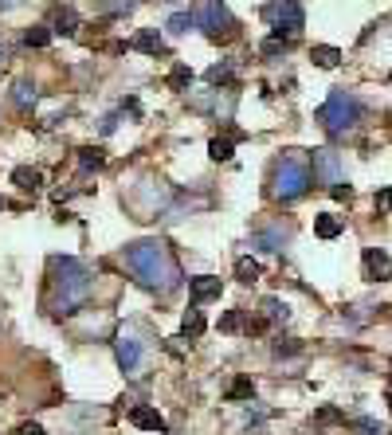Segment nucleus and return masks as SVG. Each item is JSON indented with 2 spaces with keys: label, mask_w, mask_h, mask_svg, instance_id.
Wrapping results in <instances>:
<instances>
[{
  "label": "nucleus",
  "mask_w": 392,
  "mask_h": 435,
  "mask_svg": "<svg viewBox=\"0 0 392 435\" xmlns=\"http://www.w3.org/2000/svg\"><path fill=\"white\" fill-rule=\"evenodd\" d=\"M51 32H59V36H75V32H79V12H75V8H59Z\"/></svg>",
  "instance_id": "f3484780"
},
{
  "label": "nucleus",
  "mask_w": 392,
  "mask_h": 435,
  "mask_svg": "<svg viewBox=\"0 0 392 435\" xmlns=\"http://www.w3.org/2000/svg\"><path fill=\"white\" fill-rule=\"evenodd\" d=\"M130 420H134V427H141V432H169V423H165V416H161L157 408H149V404H137L134 412H130Z\"/></svg>",
  "instance_id": "9d476101"
},
{
  "label": "nucleus",
  "mask_w": 392,
  "mask_h": 435,
  "mask_svg": "<svg viewBox=\"0 0 392 435\" xmlns=\"http://www.w3.org/2000/svg\"><path fill=\"white\" fill-rule=\"evenodd\" d=\"M36 98H39V86L36 83H32V79H20V83H16L12 86V102H16V106H32V102H36Z\"/></svg>",
  "instance_id": "a211bd4d"
},
{
  "label": "nucleus",
  "mask_w": 392,
  "mask_h": 435,
  "mask_svg": "<svg viewBox=\"0 0 392 435\" xmlns=\"http://www.w3.org/2000/svg\"><path fill=\"white\" fill-rule=\"evenodd\" d=\"M204 79L212 83V90H220V86H224V90H232V86H235V71H232V63H212Z\"/></svg>",
  "instance_id": "4468645a"
},
{
  "label": "nucleus",
  "mask_w": 392,
  "mask_h": 435,
  "mask_svg": "<svg viewBox=\"0 0 392 435\" xmlns=\"http://www.w3.org/2000/svg\"><path fill=\"white\" fill-rule=\"evenodd\" d=\"M361 263H365V278L369 282H384V278H392V259H389L384 247H365Z\"/></svg>",
  "instance_id": "6e6552de"
},
{
  "label": "nucleus",
  "mask_w": 392,
  "mask_h": 435,
  "mask_svg": "<svg viewBox=\"0 0 392 435\" xmlns=\"http://www.w3.org/2000/svg\"><path fill=\"white\" fill-rule=\"evenodd\" d=\"M291 240V231L286 228H267V231H255V247L259 251H279L282 243Z\"/></svg>",
  "instance_id": "2eb2a0df"
},
{
  "label": "nucleus",
  "mask_w": 392,
  "mask_h": 435,
  "mask_svg": "<svg viewBox=\"0 0 392 435\" xmlns=\"http://www.w3.org/2000/svg\"><path fill=\"white\" fill-rule=\"evenodd\" d=\"M357 427H361L365 435H384V427H380L377 420H357Z\"/></svg>",
  "instance_id": "473e14b6"
},
{
  "label": "nucleus",
  "mask_w": 392,
  "mask_h": 435,
  "mask_svg": "<svg viewBox=\"0 0 392 435\" xmlns=\"http://www.w3.org/2000/svg\"><path fill=\"white\" fill-rule=\"evenodd\" d=\"M282 51H286V44H282V39H267V44L259 48V55H263V59H279Z\"/></svg>",
  "instance_id": "2f4dec72"
},
{
  "label": "nucleus",
  "mask_w": 392,
  "mask_h": 435,
  "mask_svg": "<svg viewBox=\"0 0 392 435\" xmlns=\"http://www.w3.org/2000/svg\"><path fill=\"white\" fill-rule=\"evenodd\" d=\"M20 435H48V432H43L39 423H24V427H20Z\"/></svg>",
  "instance_id": "e433bc0d"
},
{
  "label": "nucleus",
  "mask_w": 392,
  "mask_h": 435,
  "mask_svg": "<svg viewBox=\"0 0 392 435\" xmlns=\"http://www.w3.org/2000/svg\"><path fill=\"white\" fill-rule=\"evenodd\" d=\"M259 275H263V267L255 263V259H239V263H235V278H239V282H247V287H251V282H259Z\"/></svg>",
  "instance_id": "5701e85b"
},
{
  "label": "nucleus",
  "mask_w": 392,
  "mask_h": 435,
  "mask_svg": "<svg viewBox=\"0 0 392 435\" xmlns=\"http://www.w3.org/2000/svg\"><path fill=\"white\" fill-rule=\"evenodd\" d=\"M118 122H122V114H106V118H102V133H114Z\"/></svg>",
  "instance_id": "c9c22d12"
},
{
  "label": "nucleus",
  "mask_w": 392,
  "mask_h": 435,
  "mask_svg": "<svg viewBox=\"0 0 392 435\" xmlns=\"http://www.w3.org/2000/svg\"><path fill=\"white\" fill-rule=\"evenodd\" d=\"M130 48H134V51H146V55H169L165 39L157 36V28H141V32L130 39Z\"/></svg>",
  "instance_id": "f8f14e48"
},
{
  "label": "nucleus",
  "mask_w": 392,
  "mask_h": 435,
  "mask_svg": "<svg viewBox=\"0 0 392 435\" xmlns=\"http://www.w3.org/2000/svg\"><path fill=\"white\" fill-rule=\"evenodd\" d=\"M188 28H196L193 12H173V16H169V32H173V36H184Z\"/></svg>",
  "instance_id": "cd10ccee"
},
{
  "label": "nucleus",
  "mask_w": 392,
  "mask_h": 435,
  "mask_svg": "<svg viewBox=\"0 0 392 435\" xmlns=\"http://www.w3.org/2000/svg\"><path fill=\"white\" fill-rule=\"evenodd\" d=\"M79 165H83V169H102V165H106V153H102L98 145H86V149H79Z\"/></svg>",
  "instance_id": "393cba45"
},
{
  "label": "nucleus",
  "mask_w": 392,
  "mask_h": 435,
  "mask_svg": "<svg viewBox=\"0 0 392 435\" xmlns=\"http://www.w3.org/2000/svg\"><path fill=\"white\" fill-rule=\"evenodd\" d=\"M314 231H318L322 240H337L345 231V216H330V212H326V216L314 220Z\"/></svg>",
  "instance_id": "dca6fc26"
},
{
  "label": "nucleus",
  "mask_w": 392,
  "mask_h": 435,
  "mask_svg": "<svg viewBox=\"0 0 392 435\" xmlns=\"http://www.w3.org/2000/svg\"><path fill=\"white\" fill-rule=\"evenodd\" d=\"M220 290L224 282L220 278H212V275H200V278H188V294H193V302H212V298H220Z\"/></svg>",
  "instance_id": "9b49d317"
},
{
  "label": "nucleus",
  "mask_w": 392,
  "mask_h": 435,
  "mask_svg": "<svg viewBox=\"0 0 392 435\" xmlns=\"http://www.w3.org/2000/svg\"><path fill=\"white\" fill-rule=\"evenodd\" d=\"M126 267L134 271V278L153 294H173L181 287V267L173 259L169 243L161 240H134L126 243Z\"/></svg>",
  "instance_id": "f257e3e1"
},
{
  "label": "nucleus",
  "mask_w": 392,
  "mask_h": 435,
  "mask_svg": "<svg viewBox=\"0 0 392 435\" xmlns=\"http://www.w3.org/2000/svg\"><path fill=\"white\" fill-rule=\"evenodd\" d=\"M220 329H224V334H235V329H244V310H228V314L220 318Z\"/></svg>",
  "instance_id": "7c9ffc66"
},
{
  "label": "nucleus",
  "mask_w": 392,
  "mask_h": 435,
  "mask_svg": "<svg viewBox=\"0 0 392 435\" xmlns=\"http://www.w3.org/2000/svg\"><path fill=\"white\" fill-rule=\"evenodd\" d=\"M169 86H173V90H184V95H188V86H193V67L177 63V67L169 71Z\"/></svg>",
  "instance_id": "b1692460"
},
{
  "label": "nucleus",
  "mask_w": 392,
  "mask_h": 435,
  "mask_svg": "<svg viewBox=\"0 0 392 435\" xmlns=\"http://www.w3.org/2000/svg\"><path fill=\"white\" fill-rule=\"evenodd\" d=\"M193 20H196V28H200L208 39H224V36H232L235 32V16L228 12L224 0H200L196 12H193Z\"/></svg>",
  "instance_id": "423d86ee"
},
{
  "label": "nucleus",
  "mask_w": 392,
  "mask_h": 435,
  "mask_svg": "<svg viewBox=\"0 0 392 435\" xmlns=\"http://www.w3.org/2000/svg\"><path fill=\"white\" fill-rule=\"evenodd\" d=\"M271 353H275V357H294V353H302V345H298L294 338H279L275 345H271Z\"/></svg>",
  "instance_id": "c756f323"
},
{
  "label": "nucleus",
  "mask_w": 392,
  "mask_h": 435,
  "mask_svg": "<svg viewBox=\"0 0 392 435\" xmlns=\"http://www.w3.org/2000/svg\"><path fill=\"white\" fill-rule=\"evenodd\" d=\"M263 318H267V322H286V318H291V310H286L279 298H263Z\"/></svg>",
  "instance_id": "bb28decb"
},
{
  "label": "nucleus",
  "mask_w": 392,
  "mask_h": 435,
  "mask_svg": "<svg viewBox=\"0 0 392 435\" xmlns=\"http://www.w3.org/2000/svg\"><path fill=\"white\" fill-rule=\"evenodd\" d=\"M330 196H333V200H349V196H353V188H349V184H333V188H330Z\"/></svg>",
  "instance_id": "72a5a7b5"
},
{
  "label": "nucleus",
  "mask_w": 392,
  "mask_h": 435,
  "mask_svg": "<svg viewBox=\"0 0 392 435\" xmlns=\"http://www.w3.org/2000/svg\"><path fill=\"white\" fill-rule=\"evenodd\" d=\"M0 63H4V48H0Z\"/></svg>",
  "instance_id": "58836bf2"
},
{
  "label": "nucleus",
  "mask_w": 392,
  "mask_h": 435,
  "mask_svg": "<svg viewBox=\"0 0 392 435\" xmlns=\"http://www.w3.org/2000/svg\"><path fill=\"white\" fill-rule=\"evenodd\" d=\"M389 408H392V396H389Z\"/></svg>",
  "instance_id": "a19ab883"
},
{
  "label": "nucleus",
  "mask_w": 392,
  "mask_h": 435,
  "mask_svg": "<svg viewBox=\"0 0 392 435\" xmlns=\"http://www.w3.org/2000/svg\"><path fill=\"white\" fill-rule=\"evenodd\" d=\"M318 122L326 126V133L342 137V133H349L357 122H361V102H357L349 90H333V95L318 106Z\"/></svg>",
  "instance_id": "20e7f679"
},
{
  "label": "nucleus",
  "mask_w": 392,
  "mask_h": 435,
  "mask_svg": "<svg viewBox=\"0 0 392 435\" xmlns=\"http://www.w3.org/2000/svg\"><path fill=\"white\" fill-rule=\"evenodd\" d=\"M310 59L318 63V67H326V71H330V67H337V63H342V51L330 48V44H318V48L310 51Z\"/></svg>",
  "instance_id": "412c9836"
},
{
  "label": "nucleus",
  "mask_w": 392,
  "mask_h": 435,
  "mask_svg": "<svg viewBox=\"0 0 392 435\" xmlns=\"http://www.w3.org/2000/svg\"><path fill=\"white\" fill-rule=\"evenodd\" d=\"M232 149H235V137H232V133H224V137H212V142H208L212 161H228V157H232Z\"/></svg>",
  "instance_id": "4be33fe9"
},
{
  "label": "nucleus",
  "mask_w": 392,
  "mask_h": 435,
  "mask_svg": "<svg viewBox=\"0 0 392 435\" xmlns=\"http://www.w3.org/2000/svg\"><path fill=\"white\" fill-rule=\"evenodd\" d=\"M12 184L16 188H24V193H36L39 184H43V173L32 169V165H16L12 169Z\"/></svg>",
  "instance_id": "ddd939ff"
},
{
  "label": "nucleus",
  "mask_w": 392,
  "mask_h": 435,
  "mask_svg": "<svg viewBox=\"0 0 392 435\" xmlns=\"http://www.w3.org/2000/svg\"><path fill=\"white\" fill-rule=\"evenodd\" d=\"M377 204H380V208H384V212L392 216V188H380V193H377Z\"/></svg>",
  "instance_id": "f704fd0d"
},
{
  "label": "nucleus",
  "mask_w": 392,
  "mask_h": 435,
  "mask_svg": "<svg viewBox=\"0 0 392 435\" xmlns=\"http://www.w3.org/2000/svg\"><path fill=\"white\" fill-rule=\"evenodd\" d=\"M141 0H95V8L98 12H106V16H126V12H134Z\"/></svg>",
  "instance_id": "aec40b11"
},
{
  "label": "nucleus",
  "mask_w": 392,
  "mask_h": 435,
  "mask_svg": "<svg viewBox=\"0 0 392 435\" xmlns=\"http://www.w3.org/2000/svg\"><path fill=\"white\" fill-rule=\"evenodd\" d=\"M251 396H255V385H251L247 376H239V380L228 388V400H251Z\"/></svg>",
  "instance_id": "c85d7f7f"
},
{
  "label": "nucleus",
  "mask_w": 392,
  "mask_h": 435,
  "mask_svg": "<svg viewBox=\"0 0 392 435\" xmlns=\"http://www.w3.org/2000/svg\"><path fill=\"white\" fill-rule=\"evenodd\" d=\"M318 420H342V412H337V408H322Z\"/></svg>",
  "instance_id": "4c0bfd02"
},
{
  "label": "nucleus",
  "mask_w": 392,
  "mask_h": 435,
  "mask_svg": "<svg viewBox=\"0 0 392 435\" xmlns=\"http://www.w3.org/2000/svg\"><path fill=\"white\" fill-rule=\"evenodd\" d=\"M204 329H208V322H204L200 310H188V314L181 318V334H184V338H200Z\"/></svg>",
  "instance_id": "6ab92c4d"
},
{
  "label": "nucleus",
  "mask_w": 392,
  "mask_h": 435,
  "mask_svg": "<svg viewBox=\"0 0 392 435\" xmlns=\"http://www.w3.org/2000/svg\"><path fill=\"white\" fill-rule=\"evenodd\" d=\"M0 208H4V196H0Z\"/></svg>",
  "instance_id": "ea45409f"
},
{
  "label": "nucleus",
  "mask_w": 392,
  "mask_h": 435,
  "mask_svg": "<svg viewBox=\"0 0 392 435\" xmlns=\"http://www.w3.org/2000/svg\"><path fill=\"white\" fill-rule=\"evenodd\" d=\"M310 165H314V173H310V177H314V181L318 184H342L345 181V169H342V153H333V149H314V153H310Z\"/></svg>",
  "instance_id": "0eeeda50"
},
{
  "label": "nucleus",
  "mask_w": 392,
  "mask_h": 435,
  "mask_svg": "<svg viewBox=\"0 0 392 435\" xmlns=\"http://www.w3.org/2000/svg\"><path fill=\"white\" fill-rule=\"evenodd\" d=\"M51 287H55V310H59V314H75V310L90 298L95 275H90L86 263H79L75 255H55V259H51Z\"/></svg>",
  "instance_id": "f03ea898"
},
{
  "label": "nucleus",
  "mask_w": 392,
  "mask_h": 435,
  "mask_svg": "<svg viewBox=\"0 0 392 435\" xmlns=\"http://www.w3.org/2000/svg\"><path fill=\"white\" fill-rule=\"evenodd\" d=\"M263 20L271 24L275 39H282V44L298 39L302 28H306V12H302L298 0H271V4H263Z\"/></svg>",
  "instance_id": "39448f33"
},
{
  "label": "nucleus",
  "mask_w": 392,
  "mask_h": 435,
  "mask_svg": "<svg viewBox=\"0 0 392 435\" xmlns=\"http://www.w3.org/2000/svg\"><path fill=\"white\" fill-rule=\"evenodd\" d=\"M114 357H118V369H122V373H137V365H141V341L122 334V338L114 341Z\"/></svg>",
  "instance_id": "1a4fd4ad"
},
{
  "label": "nucleus",
  "mask_w": 392,
  "mask_h": 435,
  "mask_svg": "<svg viewBox=\"0 0 392 435\" xmlns=\"http://www.w3.org/2000/svg\"><path fill=\"white\" fill-rule=\"evenodd\" d=\"M24 44H28V48H48V44H51V28L48 24L28 28V32H24Z\"/></svg>",
  "instance_id": "a878e982"
},
{
  "label": "nucleus",
  "mask_w": 392,
  "mask_h": 435,
  "mask_svg": "<svg viewBox=\"0 0 392 435\" xmlns=\"http://www.w3.org/2000/svg\"><path fill=\"white\" fill-rule=\"evenodd\" d=\"M314 184L310 177V161L298 157V153H286V157L275 161V173H271V196L282 200V204H291L298 196H306V188Z\"/></svg>",
  "instance_id": "7ed1b4c3"
}]
</instances>
